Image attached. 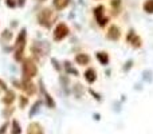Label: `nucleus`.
<instances>
[{
	"label": "nucleus",
	"instance_id": "aec40b11",
	"mask_svg": "<svg viewBox=\"0 0 153 134\" xmlns=\"http://www.w3.org/2000/svg\"><path fill=\"white\" fill-rule=\"evenodd\" d=\"M43 105H45V103H43V99H42V98H38V99L31 105V107H30V110H28V118H31V119L35 118V117L39 114V111H40V109H42Z\"/></svg>",
	"mask_w": 153,
	"mask_h": 134
},
{
	"label": "nucleus",
	"instance_id": "c756f323",
	"mask_svg": "<svg viewBox=\"0 0 153 134\" xmlns=\"http://www.w3.org/2000/svg\"><path fill=\"white\" fill-rule=\"evenodd\" d=\"M136 34H137V31H136L134 28H129V30H128V31L125 32V36H124L125 43H126V44H129V42L136 36Z\"/></svg>",
	"mask_w": 153,
	"mask_h": 134
},
{
	"label": "nucleus",
	"instance_id": "a878e982",
	"mask_svg": "<svg viewBox=\"0 0 153 134\" xmlns=\"http://www.w3.org/2000/svg\"><path fill=\"white\" fill-rule=\"evenodd\" d=\"M50 63H51V66H53V68H54V71H55V73H58V74L63 73L62 61H59L58 58H55V56H51V58H50Z\"/></svg>",
	"mask_w": 153,
	"mask_h": 134
},
{
	"label": "nucleus",
	"instance_id": "1a4fd4ad",
	"mask_svg": "<svg viewBox=\"0 0 153 134\" xmlns=\"http://www.w3.org/2000/svg\"><path fill=\"white\" fill-rule=\"evenodd\" d=\"M73 62L75 63V66L78 67H89L91 66V55H90L89 53H86V51H81L79 50L78 53L74 54V58H73Z\"/></svg>",
	"mask_w": 153,
	"mask_h": 134
},
{
	"label": "nucleus",
	"instance_id": "423d86ee",
	"mask_svg": "<svg viewBox=\"0 0 153 134\" xmlns=\"http://www.w3.org/2000/svg\"><path fill=\"white\" fill-rule=\"evenodd\" d=\"M70 36H71V28H70V26L66 23V21L59 20L58 23L54 26L53 32H51L53 42L54 43H62L66 39H69Z\"/></svg>",
	"mask_w": 153,
	"mask_h": 134
},
{
	"label": "nucleus",
	"instance_id": "9d476101",
	"mask_svg": "<svg viewBox=\"0 0 153 134\" xmlns=\"http://www.w3.org/2000/svg\"><path fill=\"white\" fill-rule=\"evenodd\" d=\"M124 12V0H109V16L111 19H118Z\"/></svg>",
	"mask_w": 153,
	"mask_h": 134
},
{
	"label": "nucleus",
	"instance_id": "a19ab883",
	"mask_svg": "<svg viewBox=\"0 0 153 134\" xmlns=\"http://www.w3.org/2000/svg\"><path fill=\"white\" fill-rule=\"evenodd\" d=\"M133 89H134V90H137V91H141V90H143V86H141V83H136Z\"/></svg>",
	"mask_w": 153,
	"mask_h": 134
},
{
	"label": "nucleus",
	"instance_id": "39448f33",
	"mask_svg": "<svg viewBox=\"0 0 153 134\" xmlns=\"http://www.w3.org/2000/svg\"><path fill=\"white\" fill-rule=\"evenodd\" d=\"M91 15H93L95 24H97V27L101 30H105L111 23V18L108 13V8L102 3H98L97 5H94L91 8Z\"/></svg>",
	"mask_w": 153,
	"mask_h": 134
},
{
	"label": "nucleus",
	"instance_id": "f3484780",
	"mask_svg": "<svg viewBox=\"0 0 153 134\" xmlns=\"http://www.w3.org/2000/svg\"><path fill=\"white\" fill-rule=\"evenodd\" d=\"M15 39V32L7 27V28L0 30V44H10Z\"/></svg>",
	"mask_w": 153,
	"mask_h": 134
},
{
	"label": "nucleus",
	"instance_id": "79ce46f5",
	"mask_svg": "<svg viewBox=\"0 0 153 134\" xmlns=\"http://www.w3.org/2000/svg\"><path fill=\"white\" fill-rule=\"evenodd\" d=\"M74 18H75V12H74V11H71V12L69 13V19H70V20H73Z\"/></svg>",
	"mask_w": 153,
	"mask_h": 134
},
{
	"label": "nucleus",
	"instance_id": "a211bd4d",
	"mask_svg": "<svg viewBox=\"0 0 153 134\" xmlns=\"http://www.w3.org/2000/svg\"><path fill=\"white\" fill-rule=\"evenodd\" d=\"M86 93H87V87L81 82H75V83L71 84V95L75 99H81Z\"/></svg>",
	"mask_w": 153,
	"mask_h": 134
},
{
	"label": "nucleus",
	"instance_id": "20e7f679",
	"mask_svg": "<svg viewBox=\"0 0 153 134\" xmlns=\"http://www.w3.org/2000/svg\"><path fill=\"white\" fill-rule=\"evenodd\" d=\"M39 75V64L31 56H26L20 63V79L26 81H34Z\"/></svg>",
	"mask_w": 153,
	"mask_h": 134
},
{
	"label": "nucleus",
	"instance_id": "bb28decb",
	"mask_svg": "<svg viewBox=\"0 0 153 134\" xmlns=\"http://www.w3.org/2000/svg\"><path fill=\"white\" fill-rule=\"evenodd\" d=\"M87 93H89L90 95L93 97V99L94 101H97L98 103H101L103 101V97H102V94H101L100 91H97L95 89H93V87H87Z\"/></svg>",
	"mask_w": 153,
	"mask_h": 134
},
{
	"label": "nucleus",
	"instance_id": "5701e85b",
	"mask_svg": "<svg viewBox=\"0 0 153 134\" xmlns=\"http://www.w3.org/2000/svg\"><path fill=\"white\" fill-rule=\"evenodd\" d=\"M128 46H130V47H132L133 50H140V48H143V46H144L143 38H141L138 34H136V36L133 38L132 40H130L129 44H128Z\"/></svg>",
	"mask_w": 153,
	"mask_h": 134
},
{
	"label": "nucleus",
	"instance_id": "c03bdc74",
	"mask_svg": "<svg viewBox=\"0 0 153 134\" xmlns=\"http://www.w3.org/2000/svg\"><path fill=\"white\" fill-rule=\"evenodd\" d=\"M126 99H128V98H126V95H125V94H122V95H121V98H120V101H121L122 103L126 102Z\"/></svg>",
	"mask_w": 153,
	"mask_h": 134
},
{
	"label": "nucleus",
	"instance_id": "ddd939ff",
	"mask_svg": "<svg viewBox=\"0 0 153 134\" xmlns=\"http://www.w3.org/2000/svg\"><path fill=\"white\" fill-rule=\"evenodd\" d=\"M62 67H63V73L67 74V75L75 76V78L81 76V71H79L78 66H75V63L70 59H63L62 61Z\"/></svg>",
	"mask_w": 153,
	"mask_h": 134
},
{
	"label": "nucleus",
	"instance_id": "6ab92c4d",
	"mask_svg": "<svg viewBox=\"0 0 153 134\" xmlns=\"http://www.w3.org/2000/svg\"><path fill=\"white\" fill-rule=\"evenodd\" d=\"M71 3L73 0H51V7L56 12H62V11H66L71 5Z\"/></svg>",
	"mask_w": 153,
	"mask_h": 134
},
{
	"label": "nucleus",
	"instance_id": "b1692460",
	"mask_svg": "<svg viewBox=\"0 0 153 134\" xmlns=\"http://www.w3.org/2000/svg\"><path fill=\"white\" fill-rule=\"evenodd\" d=\"M10 132L11 134H22V125H20V122L18 121L16 118H13V119H11V122H10Z\"/></svg>",
	"mask_w": 153,
	"mask_h": 134
},
{
	"label": "nucleus",
	"instance_id": "de8ad7c7",
	"mask_svg": "<svg viewBox=\"0 0 153 134\" xmlns=\"http://www.w3.org/2000/svg\"><path fill=\"white\" fill-rule=\"evenodd\" d=\"M94 1H98V3H100V1H102V0H94Z\"/></svg>",
	"mask_w": 153,
	"mask_h": 134
},
{
	"label": "nucleus",
	"instance_id": "f704fd0d",
	"mask_svg": "<svg viewBox=\"0 0 153 134\" xmlns=\"http://www.w3.org/2000/svg\"><path fill=\"white\" fill-rule=\"evenodd\" d=\"M4 4H5V7L10 8V10H16V8H18L16 0H4Z\"/></svg>",
	"mask_w": 153,
	"mask_h": 134
},
{
	"label": "nucleus",
	"instance_id": "dca6fc26",
	"mask_svg": "<svg viewBox=\"0 0 153 134\" xmlns=\"http://www.w3.org/2000/svg\"><path fill=\"white\" fill-rule=\"evenodd\" d=\"M94 58L95 61L98 62V64H101L102 67H109L111 62V58H110V54L105 50H98L94 53Z\"/></svg>",
	"mask_w": 153,
	"mask_h": 134
},
{
	"label": "nucleus",
	"instance_id": "09e8293b",
	"mask_svg": "<svg viewBox=\"0 0 153 134\" xmlns=\"http://www.w3.org/2000/svg\"><path fill=\"white\" fill-rule=\"evenodd\" d=\"M0 30H1V28H0Z\"/></svg>",
	"mask_w": 153,
	"mask_h": 134
},
{
	"label": "nucleus",
	"instance_id": "393cba45",
	"mask_svg": "<svg viewBox=\"0 0 153 134\" xmlns=\"http://www.w3.org/2000/svg\"><path fill=\"white\" fill-rule=\"evenodd\" d=\"M15 110H16V107L13 105L12 106H4V107H3V110H1V118H4L5 121H8L10 118H12Z\"/></svg>",
	"mask_w": 153,
	"mask_h": 134
},
{
	"label": "nucleus",
	"instance_id": "49530a36",
	"mask_svg": "<svg viewBox=\"0 0 153 134\" xmlns=\"http://www.w3.org/2000/svg\"><path fill=\"white\" fill-rule=\"evenodd\" d=\"M10 70L12 71V73H15V71H16V68H15V64H11V66H10Z\"/></svg>",
	"mask_w": 153,
	"mask_h": 134
},
{
	"label": "nucleus",
	"instance_id": "473e14b6",
	"mask_svg": "<svg viewBox=\"0 0 153 134\" xmlns=\"http://www.w3.org/2000/svg\"><path fill=\"white\" fill-rule=\"evenodd\" d=\"M1 51H3V54H12L13 53L12 43H10V44H1Z\"/></svg>",
	"mask_w": 153,
	"mask_h": 134
},
{
	"label": "nucleus",
	"instance_id": "0eeeda50",
	"mask_svg": "<svg viewBox=\"0 0 153 134\" xmlns=\"http://www.w3.org/2000/svg\"><path fill=\"white\" fill-rule=\"evenodd\" d=\"M38 95H39V98L43 99V103H45V106L47 109H51V110L56 109V101L54 99V97L48 93L47 87H46V84H45V81H43L42 78L38 79Z\"/></svg>",
	"mask_w": 153,
	"mask_h": 134
},
{
	"label": "nucleus",
	"instance_id": "72a5a7b5",
	"mask_svg": "<svg viewBox=\"0 0 153 134\" xmlns=\"http://www.w3.org/2000/svg\"><path fill=\"white\" fill-rule=\"evenodd\" d=\"M10 89V86H8V83L4 81L3 78H0V95L3 94V93H5L7 90Z\"/></svg>",
	"mask_w": 153,
	"mask_h": 134
},
{
	"label": "nucleus",
	"instance_id": "4c0bfd02",
	"mask_svg": "<svg viewBox=\"0 0 153 134\" xmlns=\"http://www.w3.org/2000/svg\"><path fill=\"white\" fill-rule=\"evenodd\" d=\"M18 27H19V20H16V19H12V20L10 21V28L12 30V31H15Z\"/></svg>",
	"mask_w": 153,
	"mask_h": 134
},
{
	"label": "nucleus",
	"instance_id": "2eb2a0df",
	"mask_svg": "<svg viewBox=\"0 0 153 134\" xmlns=\"http://www.w3.org/2000/svg\"><path fill=\"white\" fill-rule=\"evenodd\" d=\"M82 76H83L85 82H86L89 86L94 84L95 82L98 81V73H97V70H95L93 66H89V67L85 68L83 73H82Z\"/></svg>",
	"mask_w": 153,
	"mask_h": 134
},
{
	"label": "nucleus",
	"instance_id": "e433bc0d",
	"mask_svg": "<svg viewBox=\"0 0 153 134\" xmlns=\"http://www.w3.org/2000/svg\"><path fill=\"white\" fill-rule=\"evenodd\" d=\"M7 130H10V122L5 121V122H3V124L0 125V134H5L7 133Z\"/></svg>",
	"mask_w": 153,
	"mask_h": 134
},
{
	"label": "nucleus",
	"instance_id": "6e6552de",
	"mask_svg": "<svg viewBox=\"0 0 153 134\" xmlns=\"http://www.w3.org/2000/svg\"><path fill=\"white\" fill-rule=\"evenodd\" d=\"M105 30H106L105 38H106V40H109V42H120V40L122 39L124 32H122V28L120 24L110 23Z\"/></svg>",
	"mask_w": 153,
	"mask_h": 134
},
{
	"label": "nucleus",
	"instance_id": "4468645a",
	"mask_svg": "<svg viewBox=\"0 0 153 134\" xmlns=\"http://www.w3.org/2000/svg\"><path fill=\"white\" fill-rule=\"evenodd\" d=\"M16 99H18V94H16V90L12 89V87H10L7 91L1 94L0 102H1L4 106H12L13 103L16 102Z\"/></svg>",
	"mask_w": 153,
	"mask_h": 134
},
{
	"label": "nucleus",
	"instance_id": "f257e3e1",
	"mask_svg": "<svg viewBox=\"0 0 153 134\" xmlns=\"http://www.w3.org/2000/svg\"><path fill=\"white\" fill-rule=\"evenodd\" d=\"M12 46H13V53L11 54L12 59L16 64H20L23 62V59L27 56L26 50L27 46H28V31H27L26 27L19 28V31L15 35V39L12 42Z\"/></svg>",
	"mask_w": 153,
	"mask_h": 134
},
{
	"label": "nucleus",
	"instance_id": "9b49d317",
	"mask_svg": "<svg viewBox=\"0 0 153 134\" xmlns=\"http://www.w3.org/2000/svg\"><path fill=\"white\" fill-rule=\"evenodd\" d=\"M58 82H59V86H61L63 95L65 97H69L71 94V78H70V75H67L65 73L58 74Z\"/></svg>",
	"mask_w": 153,
	"mask_h": 134
},
{
	"label": "nucleus",
	"instance_id": "4be33fe9",
	"mask_svg": "<svg viewBox=\"0 0 153 134\" xmlns=\"http://www.w3.org/2000/svg\"><path fill=\"white\" fill-rule=\"evenodd\" d=\"M16 102H18V107L20 109V110H24V109L28 107L30 105V97H27L26 94H19L18 95V99H16Z\"/></svg>",
	"mask_w": 153,
	"mask_h": 134
},
{
	"label": "nucleus",
	"instance_id": "2f4dec72",
	"mask_svg": "<svg viewBox=\"0 0 153 134\" xmlns=\"http://www.w3.org/2000/svg\"><path fill=\"white\" fill-rule=\"evenodd\" d=\"M11 86H12V89H15V90H19L20 91L22 90V81H20V78L19 79H16V78H11Z\"/></svg>",
	"mask_w": 153,
	"mask_h": 134
},
{
	"label": "nucleus",
	"instance_id": "7c9ffc66",
	"mask_svg": "<svg viewBox=\"0 0 153 134\" xmlns=\"http://www.w3.org/2000/svg\"><path fill=\"white\" fill-rule=\"evenodd\" d=\"M152 79H153V71L152 70H144L143 71V81L144 82H152Z\"/></svg>",
	"mask_w": 153,
	"mask_h": 134
},
{
	"label": "nucleus",
	"instance_id": "7ed1b4c3",
	"mask_svg": "<svg viewBox=\"0 0 153 134\" xmlns=\"http://www.w3.org/2000/svg\"><path fill=\"white\" fill-rule=\"evenodd\" d=\"M30 56L38 62V64L43 63L51 54V44L50 42L45 39H34L28 46Z\"/></svg>",
	"mask_w": 153,
	"mask_h": 134
},
{
	"label": "nucleus",
	"instance_id": "c9c22d12",
	"mask_svg": "<svg viewBox=\"0 0 153 134\" xmlns=\"http://www.w3.org/2000/svg\"><path fill=\"white\" fill-rule=\"evenodd\" d=\"M122 110V102L121 101H114L113 102V111H116V113H121Z\"/></svg>",
	"mask_w": 153,
	"mask_h": 134
},
{
	"label": "nucleus",
	"instance_id": "c85d7f7f",
	"mask_svg": "<svg viewBox=\"0 0 153 134\" xmlns=\"http://www.w3.org/2000/svg\"><path fill=\"white\" fill-rule=\"evenodd\" d=\"M143 11L148 15H153V0H144Z\"/></svg>",
	"mask_w": 153,
	"mask_h": 134
},
{
	"label": "nucleus",
	"instance_id": "37998d69",
	"mask_svg": "<svg viewBox=\"0 0 153 134\" xmlns=\"http://www.w3.org/2000/svg\"><path fill=\"white\" fill-rule=\"evenodd\" d=\"M110 74H111V68L108 67V68H106V71H105V75L106 76H110Z\"/></svg>",
	"mask_w": 153,
	"mask_h": 134
},
{
	"label": "nucleus",
	"instance_id": "f8f14e48",
	"mask_svg": "<svg viewBox=\"0 0 153 134\" xmlns=\"http://www.w3.org/2000/svg\"><path fill=\"white\" fill-rule=\"evenodd\" d=\"M20 81H22L20 91L23 93V94H26L27 97L38 95V83H35L34 81H26V79H20Z\"/></svg>",
	"mask_w": 153,
	"mask_h": 134
},
{
	"label": "nucleus",
	"instance_id": "58836bf2",
	"mask_svg": "<svg viewBox=\"0 0 153 134\" xmlns=\"http://www.w3.org/2000/svg\"><path fill=\"white\" fill-rule=\"evenodd\" d=\"M16 4H18V8H24L27 4V0H16Z\"/></svg>",
	"mask_w": 153,
	"mask_h": 134
},
{
	"label": "nucleus",
	"instance_id": "a18cd8bd",
	"mask_svg": "<svg viewBox=\"0 0 153 134\" xmlns=\"http://www.w3.org/2000/svg\"><path fill=\"white\" fill-rule=\"evenodd\" d=\"M34 1H35V3H39V4H45L47 0H34Z\"/></svg>",
	"mask_w": 153,
	"mask_h": 134
},
{
	"label": "nucleus",
	"instance_id": "ea45409f",
	"mask_svg": "<svg viewBox=\"0 0 153 134\" xmlns=\"http://www.w3.org/2000/svg\"><path fill=\"white\" fill-rule=\"evenodd\" d=\"M93 118H94V121H101V114L100 113H93Z\"/></svg>",
	"mask_w": 153,
	"mask_h": 134
},
{
	"label": "nucleus",
	"instance_id": "412c9836",
	"mask_svg": "<svg viewBox=\"0 0 153 134\" xmlns=\"http://www.w3.org/2000/svg\"><path fill=\"white\" fill-rule=\"evenodd\" d=\"M26 134H45V129L43 126L36 121L30 122V125L27 126V133Z\"/></svg>",
	"mask_w": 153,
	"mask_h": 134
},
{
	"label": "nucleus",
	"instance_id": "cd10ccee",
	"mask_svg": "<svg viewBox=\"0 0 153 134\" xmlns=\"http://www.w3.org/2000/svg\"><path fill=\"white\" fill-rule=\"evenodd\" d=\"M133 67H134V59H126V61H125V63L122 64L121 70H122V73L128 74V73H130V71H132Z\"/></svg>",
	"mask_w": 153,
	"mask_h": 134
},
{
	"label": "nucleus",
	"instance_id": "f03ea898",
	"mask_svg": "<svg viewBox=\"0 0 153 134\" xmlns=\"http://www.w3.org/2000/svg\"><path fill=\"white\" fill-rule=\"evenodd\" d=\"M35 20L40 28L48 31V30H53L54 26L59 21V12H56L53 7L43 5L38 10L36 15H35Z\"/></svg>",
	"mask_w": 153,
	"mask_h": 134
}]
</instances>
